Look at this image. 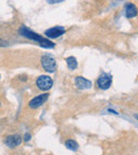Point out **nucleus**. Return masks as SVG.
<instances>
[{
	"instance_id": "obj_1",
	"label": "nucleus",
	"mask_w": 138,
	"mask_h": 155,
	"mask_svg": "<svg viewBox=\"0 0 138 155\" xmlns=\"http://www.w3.org/2000/svg\"><path fill=\"white\" fill-rule=\"evenodd\" d=\"M19 34L22 35L24 37H26V38L36 41V43H38L39 46H41V47H44V48H54V43L50 41L49 39L45 38V37L41 36V35L37 34V33L33 32V31H31L30 29H28L25 26L20 27Z\"/></svg>"
},
{
	"instance_id": "obj_2",
	"label": "nucleus",
	"mask_w": 138,
	"mask_h": 155,
	"mask_svg": "<svg viewBox=\"0 0 138 155\" xmlns=\"http://www.w3.org/2000/svg\"><path fill=\"white\" fill-rule=\"evenodd\" d=\"M35 85H36V87L39 91H48L53 86V80H52V78H50L49 75H46V74L39 75L36 79V81H35Z\"/></svg>"
},
{
	"instance_id": "obj_3",
	"label": "nucleus",
	"mask_w": 138,
	"mask_h": 155,
	"mask_svg": "<svg viewBox=\"0 0 138 155\" xmlns=\"http://www.w3.org/2000/svg\"><path fill=\"white\" fill-rule=\"evenodd\" d=\"M41 67L47 72L51 73L56 70V62L53 56L50 55V54H45V55L41 56Z\"/></svg>"
},
{
	"instance_id": "obj_4",
	"label": "nucleus",
	"mask_w": 138,
	"mask_h": 155,
	"mask_svg": "<svg viewBox=\"0 0 138 155\" xmlns=\"http://www.w3.org/2000/svg\"><path fill=\"white\" fill-rule=\"evenodd\" d=\"M49 99V94L48 93H44L41 94V95L36 96L33 99H31L28 103V106L30 110H37L41 106H43L44 104L47 102V100Z\"/></svg>"
},
{
	"instance_id": "obj_5",
	"label": "nucleus",
	"mask_w": 138,
	"mask_h": 155,
	"mask_svg": "<svg viewBox=\"0 0 138 155\" xmlns=\"http://www.w3.org/2000/svg\"><path fill=\"white\" fill-rule=\"evenodd\" d=\"M112 82H113L112 75L108 74V73L103 72L97 79L96 85H97L98 88L102 89V91H106V89H108L110 86H112Z\"/></svg>"
},
{
	"instance_id": "obj_6",
	"label": "nucleus",
	"mask_w": 138,
	"mask_h": 155,
	"mask_svg": "<svg viewBox=\"0 0 138 155\" xmlns=\"http://www.w3.org/2000/svg\"><path fill=\"white\" fill-rule=\"evenodd\" d=\"M5 144L10 149H15L17 147H19L22 142V137L19 134H11V135H8L7 137L3 140Z\"/></svg>"
},
{
	"instance_id": "obj_7",
	"label": "nucleus",
	"mask_w": 138,
	"mask_h": 155,
	"mask_svg": "<svg viewBox=\"0 0 138 155\" xmlns=\"http://www.w3.org/2000/svg\"><path fill=\"white\" fill-rule=\"evenodd\" d=\"M66 32L63 27L58 26V27H53V28H50L48 30L45 31V35L49 38H56V37H60L62 36L64 33Z\"/></svg>"
},
{
	"instance_id": "obj_8",
	"label": "nucleus",
	"mask_w": 138,
	"mask_h": 155,
	"mask_svg": "<svg viewBox=\"0 0 138 155\" xmlns=\"http://www.w3.org/2000/svg\"><path fill=\"white\" fill-rule=\"evenodd\" d=\"M74 83H76V86L79 89H89L93 86L91 81L87 80V79H85L83 77H77L76 80H74Z\"/></svg>"
},
{
	"instance_id": "obj_9",
	"label": "nucleus",
	"mask_w": 138,
	"mask_h": 155,
	"mask_svg": "<svg viewBox=\"0 0 138 155\" xmlns=\"http://www.w3.org/2000/svg\"><path fill=\"white\" fill-rule=\"evenodd\" d=\"M125 15L127 18H133L137 15V10H136V5L133 3H127L125 7Z\"/></svg>"
},
{
	"instance_id": "obj_10",
	"label": "nucleus",
	"mask_w": 138,
	"mask_h": 155,
	"mask_svg": "<svg viewBox=\"0 0 138 155\" xmlns=\"http://www.w3.org/2000/svg\"><path fill=\"white\" fill-rule=\"evenodd\" d=\"M65 147L70 151H78L79 150V143L74 139H67L65 141Z\"/></svg>"
},
{
	"instance_id": "obj_11",
	"label": "nucleus",
	"mask_w": 138,
	"mask_h": 155,
	"mask_svg": "<svg viewBox=\"0 0 138 155\" xmlns=\"http://www.w3.org/2000/svg\"><path fill=\"white\" fill-rule=\"evenodd\" d=\"M66 64L68 69H70V70H74L78 67V62H77V58L74 56H68L66 58Z\"/></svg>"
},
{
	"instance_id": "obj_12",
	"label": "nucleus",
	"mask_w": 138,
	"mask_h": 155,
	"mask_svg": "<svg viewBox=\"0 0 138 155\" xmlns=\"http://www.w3.org/2000/svg\"><path fill=\"white\" fill-rule=\"evenodd\" d=\"M64 0H47V2L50 3V5H55V3H60L63 2Z\"/></svg>"
},
{
	"instance_id": "obj_13",
	"label": "nucleus",
	"mask_w": 138,
	"mask_h": 155,
	"mask_svg": "<svg viewBox=\"0 0 138 155\" xmlns=\"http://www.w3.org/2000/svg\"><path fill=\"white\" fill-rule=\"evenodd\" d=\"M31 139V134H29V133H27L26 135H25V138H24V140H26V141H29V140Z\"/></svg>"
},
{
	"instance_id": "obj_14",
	"label": "nucleus",
	"mask_w": 138,
	"mask_h": 155,
	"mask_svg": "<svg viewBox=\"0 0 138 155\" xmlns=\"http://www.w3.org/2000/svg\"><path fill=\"white\" fill-rule=\"evenodd\" d=\"M2 105H3V103H2V100H1V98H0V110L2 108Z\"/></svg>"
}]
</instances>
